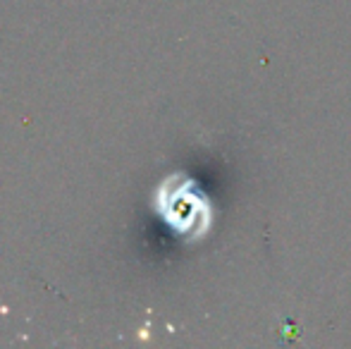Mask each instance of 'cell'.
Here are the masks:
<instances>
[{"label":"cell","instance_id":"obj_1","mask_svg":"<svg viewBox=\"0 0 351 349\" xmlns=\"http://www.w3.org/2000/svg\"><path fill=\"white\" fill-rule=\"evenodd\" d=\"M201 196L196 194H175L170 196V204H165L162 213H165V220H170L172 228L182 230V232H191V230H199V218L206 213H201Z\"/></svg>","mask_w":351,"mask_h":349}]
</instances>
